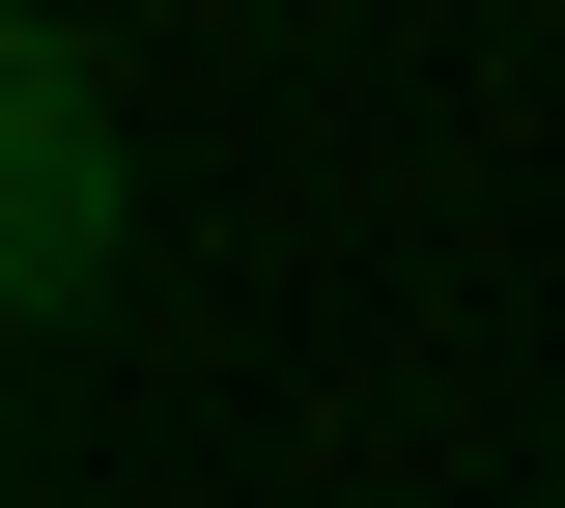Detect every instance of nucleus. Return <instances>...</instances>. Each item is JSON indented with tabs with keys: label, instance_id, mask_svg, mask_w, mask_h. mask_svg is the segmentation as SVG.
I'll use <instances>...</instances> for the list:
<instances>
[{
	"label": "nucleus",
	"instance_id": "2",
	"mask_svg": "<svg viewBox=\"0 0 565 508\" xmlns=\"http://www.w3.org/2000/svg\"><path fill=\"white\" fill-rule=\"evenodd\" d=\"M29 57H57V0H0V114H29Z\"/></svg>",
	"mask_w": 565,
	"mask_h": 508
},
{
	"label": "nucleus",
	"instance_id": "1",
	"mask_svg": "<svg viewBox=\"0 0 565 508\" xmlns=\"http://www.w3.org/2000/svg\"><path fill=\"white\" fill-rule=\"evenodd\" d=\"M85 283H114V114H85V57H29V114H0V339H57Z\"/></svg>",
	"mask_w": 565,
	"mask_h": 508
}]
</instances>
